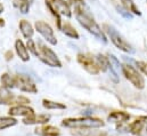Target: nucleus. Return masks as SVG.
<instances>
[{"instance_id":"9","label":"nucleus","mask_w":147,"mask_h":136,"mask_svg":"<svg viewBox=\"0 0 147 136\" xmlns=\"http://www.w3.org/2000/svg\"><path fill=\"white\" fill-rule=\"evenodd\" d=\"M8 114L10 117H23V118H26V117H31V116L36 114V112L29 105L17 104V105H14V106H10L9 107Z\"/></svg>"},{"instance_id":"12","label":"nucleus","mask_w":147,"mask_h":136,"mask_svg":"<svg viewBox=\"0 0 147 136\" xmlns=\"http://www.w3.org/2000/svg\"><path fill=\"white\" fill-rule=\"evenodd\" d=\"M15 50L18 55V57L23 61V62H29L30 60V54H29V49L26 48V45H24V42L20 39H17L15 41Z\"/></svg>"},{"instance_id":"10","label":"nucleus","mask_w":147,"mask_h":136,"mask_svg":"<svg viewBox=\"0 0 147 136\" xmlns=\"http://www.w3.org/2000/svg\"><path fill=\"white\" fill-rule=\"evenodd\" d=\"M50 120L48 114H33L31 117L23 118L22 122L24 125H46Z\"/></svg>"},{"instance_id":"1","label":"nucleus","mask_w":147,"mask_h":136,"mask_svg":"<svg viewBox=\"0 0 147 136\" xmlns=\"http://www.w3.org/2000/svg\"><path fill=\"white\" fill-rule=\"evenodd\" d=\"M73 3L75 18L81 24V27H83L88 32L94 34L97 39L102 40L103 42H107L105 32L94 20L92 15L90 14L89 8L84 3V0H73Z\"/></svg>"},{"instance_id":"15","label":"nucleus","mask_w":147,"mask_h":136,"mask_svg":"<svg viewBox=\"0 0 147 136\" xmlns=\"http://www.w3.org/2000/svg\"><path fill=\"white\" fill-rule=\"evenodd\" d=\"M18 27H20V30H21V32H22L24 38L31 39V38L33 37V34H34V29H33V27L31 25L30 22H28L26 20H21Z\"/></svg>"},{"instance_id":"2","label":"nucleus","mask_w":147,"mask_h":136,"mask_svg":"<svg viewBox=\"0 0 147 136\" xmlns=\"http://www.w3.org/2000/svg\"><path fill=\"white\" fill-rule=\"evenodd\" d=\"M62 126L66 128L76 129H96L105 126V122L95 117H80V118H66L63 119Z\"/></svg>"},{"instance_id":"33","label":"nucleus","mask_w":147,"mask_h":136,"mask_svg":"<svg viewBox=\"0 0 147 136\" xmlns=\"http://www.w3.org/2000/svg\"><path fill=\"white\" fill-rule=\"evenodd\" d=\"M3 12V5L2 3H0V14Z\"/></svg>"},{"instance_id":"26","label":"nucleus","mask_w":147,"mask_h":136,"mask_svg":"<svg viewBox=\"0 0 147 136\" xmlns=\"http://www.w3.org/2000/svg\"><path fill=\"white\" fill-rule=\"evenodd\" d=\"M26 48H29V50H30L33 55H36V56L39 57V50L37 49V46H36V44H34V41H33L32 39H28Z\"/></svg>"},{"instance_id":"23","label":"nucleus","mask_w":147,"mask_h":136,"mask_svg":"<svg viewBox=\"0 0 147 136\" xmlns=\"http://www.w3.org/2000/svg\"><path fill=\"white\" fill-rule=\"evenodd\" d=\"M121 2H122V5L124 6L125 10L131 12V13H134L135 15H140V14H142L140 10L137 8V6L135 5V2H134L132 0H121Z\"/></svg>"},{"instance_id":"11","label":"nucleus","mask_w":147,"mask_h":136,"mask_svg":"<svg viewBox=\"0 0 147 136\" xmlns=\"http://www.w3.org/2000/svg\"><path fill=\"white\" fill-rule=\"evenodd\" d=\"M16 96L10 92V89L0 86V105H11L15 104Z\"/></svg>"},{"instance_id":"14","label":"nucleus","mask_w":147,"mask_h":136,"mask_svg":"<svg viewBox=\"0 0 147 136\" xmlns=\"http://www.w3.org/2000/svg\"><path fill=\"white\" fill-rule=\"evenodd\" d=\"M55 7V9L58 12L59 15H64L66 17H71L72 16V12L69 5H66L65 2L61 1V0H50Z\"/></svg>"},{"instance_id":"19","label":"nucleus","mask_w":147,"mask_h":136,"mask_svg":"<svg viewBox=\"0 0 147 136\" xmlns=\"http://www.w3.org/2000/svg\"><path fill=\"white\" fill-rule=\"evenodd\" d=\"M42 106L47 110H65L66 109L65 104L55 102V101H50V100H47V99L42 100Z\"/></svg>"},{"instance_id":"17","label":"nucleus","mask_w":147,"mask_h":136,"mask_svg":"<svg viewBox=\"0 0 147 136\" xmlns=\"http://www.w3.org/2000/svg\"><path fill=\"white\" fill-rule=\"evenodd\" d=\"M146 118H139L137 120H135L134 122H131L129 125V131L131 134H135V135H138L142 133V131L144 129V126L146 124Z\"/></svg>"},{"instance_id":"4","label":"nucleus","mask_w":147,"mask_h":136,"mask_svg":"<svg viewBox=\"0 0 147 136\" xmlns=\"http://www.w3.org/2000/svg\"><path fill=\"white\" fill-rule=\"evenodd\" d=\"M39 58L45 64H47L51 68H62V63H61L59 58L57 57V55L55 54V52L53 49H50L49 47L45 46V45H40Z\"/></svg>"},{"instance_id":"22","label":"nucleus","mask_w":147,"mask_h":136,"mask_svg":"<svg viewBox=\"0 0 147 136\" xmlns=\"http://www.w3.org/2000/svg\"><path fill=\"white\" fill-rule=\"evenodd\" d=\"M62 31H63V33L65 34V35H67V37H70V38H72V39H79V33H78V31L74 29L70 23H64V24L62 25Z\"/></svg>"},{"instance_id":"20","label":"nucleus","mask_w":147,"mask_h":136,"mask_svg":"<svg viewBox=\"0 0 147 136\" xmlns=\"http://www.w3.org/2000/svg\"><path fill=\"white\" fill-rule=\"evenodd\" d=\"M0 81H1L2 86L6 87V88H8V89H11V88L15 87V79H14V77L10 75L9 73H3V74H1Z\"/></svg>"},{"instance_id":"28","label":"nucleus","mask_w":147,"mask_h":136,"mask_svg":"<svg viewBox=\"0 0 147 136\" xmlns=\"http://www.w3.org/2000/svg\"><path fill=\"white\" fill-rule=\"evenodd\" d=\"M15 103H16V105H17V104L26 105V104H29V103H30V100H29L28 97H25V96H17V97H16V100H15Z\"/></svg>"},{"instance_id":"6","label":"nucleus","mask_w":147,"mask_h":136,"mask_svg":"<svg viewBox=\"0 0 147 136\" xmlns=\"http://www.w3.org/2000/svg\"><path fill=\"white\" fill-rule=\"evenodd\" d=\"M14 79H15V87L18 88L21 92L29 93V94H37L38 93L37 85L30 77H28L25 74H16V75H14Z\"/></svg>"},{"instance_id":"29","label":"nucleus","mask_w":147,"mask_h":136,"mask_svg":"<svg viewBox=\"0 0 147 136\" xmlns=\"http://www.w3.org/2000/svg\"><path fill=\"white\" fill-rule=\"evenodd\" d=\"M136 64H137L138 69H139L145 75H147V63L146 62H142V61H139V62H137Z\"/></svg>"},{"instance_id":"21","label":"nucleus","mask_w":147,"mask_h":136,"mask_svg":"<svg viewBox=\"0 0 147 136\" xmlns=\"http://www.w3.org/2000/svg\"><path fill=\"white\" fill-rule=\"evenodd\" d=\"M96 62H97V65H98L99 70L103 71V72H105V71H107V70L110 69V61H109V57H106V56H104V55H102V54L97 55Z\"/></svg>"},{"instance_id":"16","label":"nucleus","mask_w":147,"mask_h":136,"mask_svg":"<svg viewBox=\"0 0 147 136\" xmlns=\"http://www.w3.org/2000/svg\"><path fill=\"white\" fill-rule=\"evenodd\" d=\"M37 134L40 136H59L61 132L57 127L55 126H50V125H43L41 128H37Z\"/></svg>"},{"instance_id":"5","label":"nucleus","mask_w":147,"mask_h":136,"mask_svg":"<svg viewBox=\"0 0 147 136\" xmlns=\"http://www.w3.org/2000/svg\"><path fill=\"white\" fill-rule=\"evenodd\" d=\"M122 72L124 74V77L138 89H143L145 87V80L143 78V75L129 64H123L122 65Z\"/></svg>"},{"instance_id":"7","label":"nucleus","mask_w":147,"mask_h":136,"mask_svg":"<svg viewBox=\"0 0 147 136\" xmlns=\"http://www.w3.org/2000/svg\"><path fill=\"white\" fill-rule=\"evenodd\" d=\"M76 60L80 63V65L87 72H89L91 74H98L100 72V70L97 65L96 60L92 58L91 55H89V54H78Z\"/></svg>"},{"instance_id":"27","label":"nucleus","mask_w":147,"mask_h":136,"mask_svg":"<svg viewBox=\"0 0 147 136\" xmlns=\"http://www.w3.org/2000/svg\"><path fill=\"white\" fill-rule=\"evenodd\" d=\"M18 8H20V10H21L22 14H26V13H29V10H30V3L26 2V1H22V0H20Z\"/></svg>"},{"instance_id":"32","label":"nucleus","mask_w":147,"mask_h":136,"mask_svg":"<svg viewBox=\"0 0 147 136\" xmlns=\"http://www.w3.org/2000/svg\"><path fill=\"white\" fill-rule=\"evenodd\" d=\"M0 27H1V28L5 27V20H3V18H0Z\"/></svg>"},{"instance_id":"24","label":"nucleus","mask_w":147,"mask_h":136,"mask_svg":"<svg viewBox=\"0 0 147 136\" xmlns=\"http://www.w3.org/2000/svg\"><path fill=\"white\" fill-rule=\"evenodd\" d=\"M46 6H47V8L51 12V14L56 17V21H57V28L59 29V30H62V21H61V15L58 14V12L55 9V7H54V5H53V2L50 1V0H46Z\"/></svg>"},{"instance_id":"31","label":"nucleus","mask_w":147,"mask_h":136,"mask_svg":"<svg viewBox=\"0 0 147 136\" xmlns=\"http://www.w3.org/2000/svg\"><path fill=\"white\" fill-rule=\"evenodd\" d=\"M61 1L65 2V3H66V5H69V6H71V5L73 3V0H61Z\"/></svg>"},{"instance_id":"3","label":"nucleus","mask_w":147,"mask_h":136,"mask_svg":"<svg viewBox=\"0 0 147 136\" xmlns=\"http://www.w3.org/2000/svg\"><path fill=\"white\" fill-rule=\"evenodd\" d=\"M103 31H105L106 33L109 34L111 41L114 44L115 47H117L120 50L124 52V53H132L134 49L131 47V45L113 27H111L109 24H104L103 25Z\"/></svg>"},{"instance_id":"30","label":"nucleus","mask_w":147,"mask_h":136,"mask_svg":"<svg viewBox=\"0 0 147 136\" xmlns=\"http://www.w3.org/2000/svg\"><path fill=\"white\" fill-rule=\"evenodd\" d=\"M13 56H14V54H13L11 50H7V52L5 53V60H6V61H10V60H13Z\"/></svg>"},{"instance_id":"34","label":"nucleus","mask_w":147,"mask_h":136,"mask_svg":"<svg viewBox=\"0 0 147 136\" xmlns=\"http://www.w3.org/2000/svg\"><path fill=\"white\" fill-rule=\"evenodd\" d=\"M22 1H26V2H29V3H32V2H33V0H22Z\"/></svg>"},{"instance_id":"13","label":"nucleus","mask_w":147,"mask_h":136,"mask_svg":"<svg viewBox=\"0 0 147 136\" xmlns=\"http://www.w3.org/2000/svg\"><path fill=\"white\" fill-rule=\"evenodd\" d=\"M129 119H130V114L124 111H113L107 117V120L110 122H115V124H122L128 121Z\"/></svg>"},{"instance_id":"8","label":"nucleus","mask_w":147,"mask_h":136,"mask_svg":"<svg viewBox=\"0 0 147 136\" xmlns=\"http://www.w3.org/2000/svg\"><path fill=\"white\" fill-rule=\"evenodd\" d=\"M34 27H36V30L45 38V40L47 42H49L53 46L57 45V39L55 37L54 30L51 29V27L48 23H46L45 21H37Z\"/></svg>"},{"instance_id":"25","label":"nucleus","mask_w":147,"mask_h":136,"mask_svg":"<svg viewBox=\"0 0 147 136\" xmlns=\"http://www.w3.org/2000/svg\"><path fill=\"white\" fill-rule=\"evenodd\" d=\"M109 61H110V69L111 72L113 73V75H117V72L120 71V62L115 58V56L110 55L109 56Z\"/></svg>"},{"instance_id":"18","label":"nucleus","mask_w":147,"mask_h":136,"mask_svg":"<svg viewBox=\"0 0 147 136\" xmlns=\"http://www.w3.org/2000/svg\"><path fill=\"white\" fill-rule=\"evenodd\" d=\"M17 119L15 117H10V116H7V117H3L1 116L0 117V131H5L7 128H10V127H14L17 125Z\"/></svg>"}]
</instances>
